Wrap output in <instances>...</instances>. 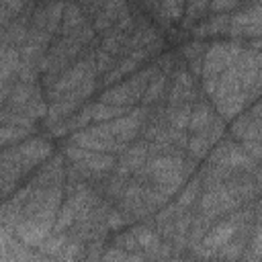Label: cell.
Returning a JSON list of instances; mask_svg holds the SVG:
<instances>
[{
	"label": "cell",
	"mask_w": 262,
	"mask_h": 262,
	"mask_svg": "<svg viewBox=\"0 0 262 262\" xmlns=\"http://www.w3.org/2000/svg\"><path fill=\"white\" fill-rule=\"evenodd\" d=\"M27 2H16V0H2L0 2V27L10 23L14 16H18L25 10Z\"/></svg>",
	"instance_id": "ac0fdd59"
},
{
	"label": "cell",
	"mask_w": 262,
	"mask_h": 262,
	"mask_svg": "<svg viewBox=\"0 0 262 262\" xmlns=\"http://www.w3.org/2000/svg\"><path fill=\"white\" fill-rule=\"evenodd\" d=\"M207 12H209V2H205V0L184 4V14H182V20H180V27L184 31H190Z\"/></svg>",
	"instance_id": "e0dca14e"
},
{
	"label": "cell",
	"mask_w": 262,
	"mask_h": 262,
	"mask_svg": "<svg viewBox=\"0 0 262 262\" xmlns=\"http://www.w3.org/2000/svg\"><path fill=\"white\" fill-rule=\"evenodd\" d=\"M223 135H225V121L221 117H217V121L213 125H209L207 129L196 131V133H188L186 149H188L190 158L192 160L207 158L211 154V149L223 139Z\"/></svg>",
	"instance_id": "52a82bcc"
},
{
	"label": "cell",
	"mask_w": 262,
	"mask_h": 262,
	"mask_svg": "<svg viewBox=\"0 0 262 262\" xmlns=\"http://www.w3.org/2000/svg\"><path fill=\"white\" fill-rule=\"evenodd\" d=\"M51 154L53 145L43 135H29L0 149V196L14 192L20 180L35 172Z\"/></svg>",
	"instance_id": "6da1fadb"
},
{
	"label": "cell",
	"mask_w": 262,
	"mask_h": 262,
	"mask_svg": "<svg viewBox=\"0 0 262 262\" xmlns=\"http://www.w3.org/2000/svg\"><path fill=\"white\" fill-rule=\"evenodd\" d=\"M229 16H231V12H207V14L190 29V35H192L194 39L227 35Z\"/></svg>",
	"instance_id": "30bf717a"
},
{
	"label": "cell",
	"mask_w": 262,
	"mask_h": 262,
	"mask_svg": "<svg viewBox=\"0 0 262 262\" xmlns=\"http://www.w3.org/2000/svg\"><path fill=\"white\" fill-rule=\"evenodd\" d=\"M20 68V49L0 43V80L14 82Z\"/></svg>",
	"instance_id": "5bb4252c"
},
{
	"label": "cell",
	"mask_w": 262,
	"mask_h": 262,
	"mask_svg": "<svg viewBox=\"0 0 262 262\" xmlns=\"http://www.w3.org/2000/svg\"><path fill=\"white\" fill-rule=\"evenodd\" d=\"M158 72V63L151 61L149 66H143L141 70H137L135 74L123 78L121 82L108 86L106 90H102L100 94V102L111 104V106H121V108H133L135 102H141V96L149 84V80L154 78V74Z\"/></svg>",
	"instance_id": "3957f363"
},
{
	"label": "cell",
	"mask_w": 262,
	"mask_h": 262,
	"mask_svg": "<svg viewBox=\"0 0 262 262\" xmlns=\"http://www.w3.org/2000/svg\"><path fill=\"white\" fill-rule=\"evenodd\" d=\"M131 8V4H127V2H100V8H98V12L92 16V29H94V33L98 35H102L106 29H111L127 10Z\"/></svg>",
	"instance_id": "7c38bea8"
},
{
	"label": "cell",
	"mask_w": 262,
	"mask_h": 262,
	"mask_svg": "<svg viewBox=\"0 0 262 262\" xmlns=\"http://www.w3.org/2000/svg\"><path fill=\"white\" fill-rule=\"evenodd\" d=\"M231 139L237 141L239 145L246 143H258L260 141V104L254 100L250 108L242 111L233 125H231Z\"/></svg>",
	"instance_id": "ba28073f"
},
{
	"label": "cell",
	"mask_w": 262,
	"mask_h": 262,
	"mask_svg": "<svg viewBox=\"0 0 262 262\" xmlns=\"http://www.w3.org/2000/svg\"><path fill=\"white\" fill-rule=\"evenodd\" d=\"M205 49H207V43L203 39H192V41H186L180 49V55L184 59V66L188 68V72L196 78L201 76V66H203V55H205Z\"/></svg>",
	"instance_id": "9a60e30c"
},
{
	"label": "cell",
	"mask_w": 262,
	"mask_h": 262,
	"mask_svg": "<svg viewBox=\"0 0 262 262\" xmlns=\"http://www.w3.org/2000/svg\"><path fill=\"white\" fill-rule=\"evenodd\" d=\"M145 254L143 252H127L115 244H111L106 250H102L98 262H143Z\"/></svg>",
	"instance_id": "2e32d148"
},
{
	"label": "cell",
	"mask_w": 262,
	"mask_h": 262,
	"mask_svg": "<svg viewBox=\"0 0 262 262\" xmlns=\"http://www.w3.org/2000/svg\"><path fill=\"white\" fill-rule=\"evenodd\" d=\"M141 8L151 12V18L156 20V25L162 27H172V25H180L182 14H184V2L178 0H170V2H147L141 4Z\"/></svg>",
	"instance_id": "9c48e42d"
},
{
	"label": "cell",
	"mask_w": 262,
	"mask_h": 262,
	"mask_svg": "<svg viewBox=\"0 0 262 262\" xmlns=\"http://www.w3.org/2000/svg\"><path fill=\"white\" fill-rule=\"evenodd\" d=\"M170 78H172L170 72H164V70L158 68V72L154 74V78L149 80V84H147V88L141 96V106L149 108V106H158L160 102L164 104L168 88H170Z\"/></svg>",
	"instance_id": "4fadbf2b"
},
{
	"label": "cell",
	"mask_w": 262,
	"mask_h": 262,
	"mask_svg": "<svg viewBox=\"0 0 262 262\" xmlns=\"http://www.w3.org/2000/svg\"><path fill=\"white\" fill-rule=\"evenodd\" d=\"M156 262H168V260H166V258H162V260H156Z\"/></svg>",
	"instance_id": "d6986e66"
},
{
	"label": "cell",
	"mask_w": 262,
	"mask_h": 262,
	"mask_svg": "<svg viewBox=\"0 0 262 262\" xmlns=\"http://www.w3.org/2000/svg\"><path fill=\"white\" fill-rule=\"evenodd\" d=\"M217 111L213 108L211 100L207 96H199L194 102H192V108H190V115H188V133H196V131H203L207 129L209 125H213L217 121Z\"/></svg>",
	"instance_id": "8fae6325"
},
{
	"label": "cell",
	"mask_w": 262,
	"mask_h": 262,
	"mask_svg": "<svg viewBox=\"0 0 262 262\" xmlns=\"http://www.w3.org/2000/svg\"><path fill=\"white\" fill-rule=\"evenodd\" d=\"M63 156L70 160L76 176H80L86 182H92L96 178L104 180L117 164V158L113 154H100V151H90V149H82L76 145H68L63 147Z\"/></svg>",
	"instance_id": "5b68a950"
},
{
	"label": "cell",
	"mask_w": 262,
	"mask_h": 262,
	"mask_svg": "<svg viewBox=\"0 0 262 262\" xmlns=\"http://www.w3.org/2000/svg\"><path fill=\"white\" fill-rule=\"evenodd\" d=\"M260 29H262V4L258 0L248 4L242 2L229 16L227 35L235 41H242V39L248 41V39H258Z\"/></svg>",
	"instance_id": "8992f818"
},
{
	"label": "cell",
	"mask_w": 262,
	"mask_h": 262,
	"mask_svg": "<svg viewBox=\"0 0 262 262\" xmlns=\"http://www.w3.org/2000/svg\"><path fill=\"white\" fill-rule=\"evenodd\" d=\"M248 209L246 211H233L221 219H217L199 239V244L192 248L196 252V256H205L211 258L215 256L217 250H221L225 244H229L246 225H248Z\"/></svg>",
	"instance_id": "277c9868"
},
{
	"label": "cell",
	"mask_w": 262,
	"mask_h": 262,
	"mask_svg": "<svg viewBox=\"0 0 262 262\" xmlns=\"http://www.w3.org/2000/svg\"><path fill=\"white\" fill-rule=\"evenodd\" d=\"M244 47H246V41H235V39L213 41L211 45H207L203 55V66H201V82L207 98H211L219 76L239 57Z\"/></svg>",
	"instance_id": "7a4b0ae2"
}]
</instances>
